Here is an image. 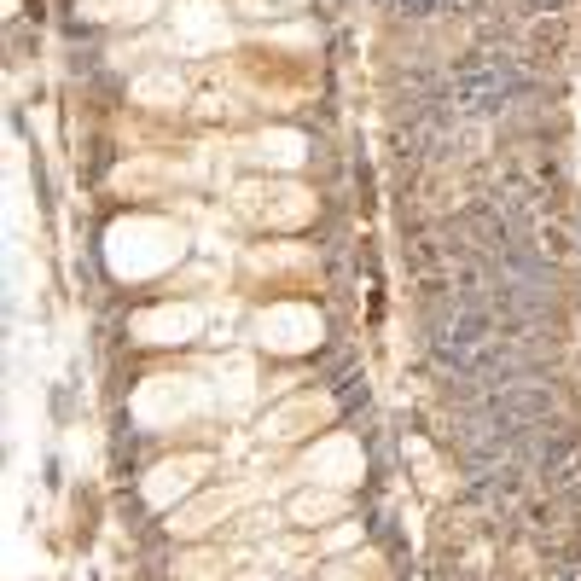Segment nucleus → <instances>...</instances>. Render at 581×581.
I'll list each match as a JSON object with an SVG mask.
<instances>
[{
	"mask_svg": "<svg viewBox=\"0 0 581 581\" xmlns=\"http://www.w3.org/2000/svg\"><path fill=\"white\" fill-rule=\"evenodd\" d=\"M337 506H343L337 494H303V500L291 506V517H296V524H308V517H332Z\"/></svg>",
	"mask_w": 581,
	"mask_h": 581,
	"instance_id": "2",
	"label": "nucleus"
},
{
	"mask_svg": "<svg viewBox=\"0 0 581 581\" xmlns=\"http://www.w3.org/2000/svg\"><path fill=\"white\" fill-rule=\"evenodd\" d=\"M239 500H244V494H210V500H198V506H186V512L175 517V529H181V535H198V529H210V517H227Z\"/></svg>",
	"mask_w": 581,
	"mask_h": 581,
	"instance_id": "1",
	"label": "nucleus"
},
{
	"mask_svg": "<svg viewBox=\"0 0 581 581\" xmlns=\"http://www.w3.org/2000/svg\"><path fill=\"white\" fill-rule=\"evenodd\" d=\"M326 581H337V576H326Z\"/></svg>",
	"mask_w": 581,
	"mask_h": 581,
	"instance_id": "3",
	"label": "nucleus"
}]
</instances>
